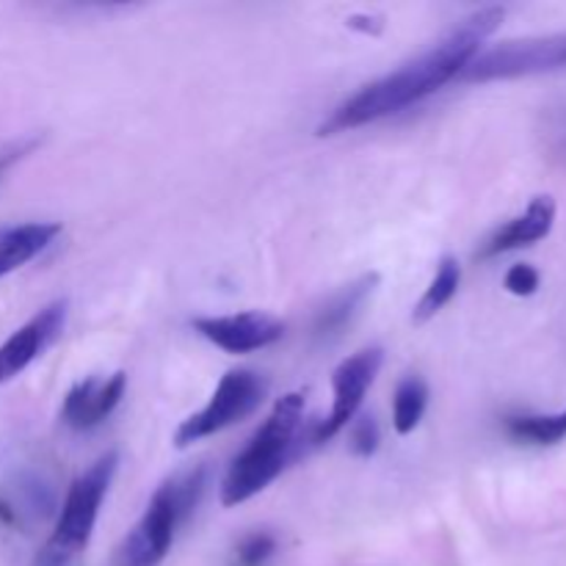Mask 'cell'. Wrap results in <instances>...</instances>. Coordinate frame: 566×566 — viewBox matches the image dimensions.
I'll list each match as a JSON object with an SVG mask.
<instances>
[{"mask_svg":"<svg viewBox=\"0 0 566 566\" xmlns=\"http://www.w3.org/2000/svg\"><path fill=\"white\" fill-rule=\"evenodd\" d=\"M509 293L514 296H534L539 291V271L528 263H517L506 271V280H503Z\"/></svg>","mask_w":566,"mask_h":566,"instance_id":"cell-19","label":"cell"},{"mask_svg":"<svg viewBox=\"0 0 566 566\" xmlns=\"http://www.w3.org/2000/svg\"><path fill=\"white\" fill-rule=\"evenodd\" d=\"M304 403V392H287L274 403L265 423L227 470L221 481V506L232 509L252 501L302 453Z\"/></svg>","mask_w":566,"mask_h":566,"instance_id":"cell-2","label":"cell"},{"mask_svg":"<svg viewBox=\"0 0 566 566\" xmlns=\"http://www.w3.org/2000/svg\"><path fill=\"white\" fill-rule=\"evenodd\" d=\"M116 468H119V453L108 451L72 481L64 506H61L59 523H55L44 551L39 553L36 566H66L77 553L86 551Z\"/></svg>","mask_w":566,"mask_h":566,"instance_id":"cell-4","label":"cell"},{"mask_svg":"<svg viewBox=\"0 0 566 566\" xmlns=\"http://www.w3.org/2000/svg\"><path fill=\"white\" fill-rule=\"evenodd\" d=\"M66 310H70L66 298L48 304L0 346V385L20 376L33 359L42 357L59 340L66 324Z\"/></svg>","mask_w":566,"mask_h":566,"instance_id":"cell-9","label":"cell"},{"mask_svg":"<svg viewBox=\"0 0 566 566\" xmlns=\"http://www.w3.org/2000/svg\"><path fill=\"white\" fill-rule=\"evenodd\" d=\"M193 329L227 354H252L274 346L285 335V324L269 313L210 315L193 321Z\"/></svg>","mask_w":566,"mask_h":566,"instance_id":"cell-8","label":"cell"},{"mask_svg":"<svg viewBox=\"0 0 566 566\" xmlns=\"http://www.w3.org/2000/svg\"><path fill=\"white\" fill-rule=\"evenodd\" d=\"M426 407H429V385L420 376L401 379L392 396V429L401 437L412 434L423 420Z\"/></svg>","mask_w":566,"mask_h":566,"instance_id":"cell-15","label":"cell"},{"mask_svg":"<svg viewBox=\"0 0 566 566\" xmlns=\"http://www.w3.org/2000/svg\"><path fill=\"white\" fill-rule=\"evenodd\" d=\"M352 423V451L357 457H374L381 442V431L376 418L374 415H363V418H354Z\"/></svg>","mask_w":566,"mask_h":566,"instance_id":"cell-18","label":"cell"},{"mask_svg":"<svg viewBox=\"0 0 566 566\" xmlns=\"http://www.w3.org/2000/svg\"><path fill=\"white\" fill-rule=\"evenodd\" d=\"M553 221H556V199L547 197V193L545 197L531 199V205L525 208L523 216L506 221V224L497 227V230L486 238L479 258H497V254H506L512 252V249L531 247V243L551 235Z\"/></svg>","mask_w":566,"mask_h":566,"instance_id":"cell-11","label":"cell"},{"mask_svg":"<svg viewBox=\"0 0 566 566\" xmlns=\"http://www.w3.org/2000/svg\"><path fill=\"white\" fill-rule=\"evenodd\" d=\"M562 66H566V33L512 39V42H501L490 50H481L470 61L468 70L462 72V81H509V77L562 70Z\"/></svg>","mask_w":566,"mask_h":566,"instance_id":"cell-6","label":"cell"},{"mask_svg":"<svg viewBox=\"0 0 566 566\" xmlns=\"http://www.w3.org/2000/svg\"><path fill=\"white\" fill-rule=\"evenodd\" d=\"M208 486V470L193 468L171 475L149 497L136 528L116 547L114 566H160L175 545L177 528L191 517Z\"/></svg>","mask_w":566,"mask_h":566,"instance_id":"cell-3","label":"cell"},{"mask_svg":"<svg viewBox=\"0 0 566 566\" xmlns=\"http://www.w3.org/2000/svg\"><path fill=\"white\" fill-rule=\"evenodd\" d=\"M506 11L501 6H486L464 17L446 39L426 50L418 59L407 61L403 66L392 70L390 75L368 83L357 94L337 105L318 127V136H337V133L357 130L370 122L387 119L420 99L440 92L453 77H462L470 61L481 53L486 39L497 31Z\"/></svg>","mask_w":566,"mask_h":566,"instance_id":"cell-1","label":"cell"},{"mask_svg":"<svg viewBox=\"0 0 566 566\" xmlns=\"http://www.w3.org/2000/svg\"><path fill=\"white\" fill-rule=\"evenodd\" d=\"M265 390H269V385H265L263 376L254 374V370H227V374L221 376L216 392L210 396L208 407L182 420L180 429L175 431V446L188 448L193 446V442L205 440V437H213L219 434V431L247 420L249 415L263 403Z\"/></svg>","mask_w":566,"mask_h":566,"instance_id":"cell-5","label":"cell"},{"mask_svg":"<svg viewBox=\"0 0 566 566\" xmlns=\"http://www.w3.org/2000/svg\"><path fill=\"white\" fill-rule=\"evenodd\" d=\"M31 147L33 144H20V147H11L6 149V153H0V171L9 169V166L14 164V160H20L25 153H31Z\"/></svg>","mask_w":566,"mask_h":566,"instance_id":"cell-20","label":"cell"},{"mask_svg":"<svg viewBox=\"0 0 566 566\" xmlns=\"http://www.w3.org/2000/svg\"><path fill=\"white\" fill-rule=\"evenodd\" d=\"M376 285H379V274H363L359 280H354L352 285L337 291L335 296L318 310V315H315V337L326 340V337H335L346 324H352L357 310L368 302V296H374Z\"/></svg>","mask_w":566,"mask_h":566,"instance_id":"cell-12","label":"cell"},{"mask_svg":"<svg viewBox=\"0 0 566 566\" xmlns=\"http://www.w3.org/2000/svg\"><path fill=\"white\" fill-rule=\"evenodd\" d=\"M459 285H462V265H459L457 258L448 254V258H442L440 263H437L434 280H431V285L426 287L423 298H420L418 307H415L412 313L415 324H426V321L434 318V315L440 313L453 296H457Z\"/></svg>","mask_w":566,"mask_h":566,"instance_id":"cell-14","label":"cell"},{"mask_svg":"<svg viewBox=\"0 0 566 566\" xmlns=\"http://www.w3.org/2000/svg\"><path fill=\"white\" fill-rule=\"evenodd\" d=\"M276 553V536L269 531H254L247 534L232 551L230 566H265Z\"/></svg>","mask_w":566,"mask_h":566,"instance_id":"cell-17","label":"cell"},{"mask_svg":"<svg viewBox=\"0 0 566 566\" xmlns=\"http://www.w3.org/2000/svg\"><path fill=\"white\" fill-rule=\"evenodd\" d=\"M506 431L528 446H556L566 440V409L558 415H514L506 418Z\"/></svg>","mask_w":566,"mask_h":566,"instance_id":"cell-16","label":"cell"},{"mask_svg":"<svg viewBox=\"0 0 566 566\" xmlns=\"http://www.w3.org/2000/svg\"><path fill=\"white\" fill-rule=\"evenodd\" d=\"M61 232V224H48V221H31V224L11 227L0 235V280L28 260L36 258L39 252L55 241Z\"/></svg>","mask_w":566,"mask_h":566,"instance_id":"cell-13","label":"cell"},{"mask_svg":"<svg viewBox=\"0 0 566 566\" xmlns=\"http://www.w3.org/2000/svg\"><path fill=\"white\" fill-rule=\"evenodd\" d=\"M125 370H116L108 379L88 376V379L77 381V385L66 392L64 407H61V420H64V426H70L72 431L97 429V426L103 423V420H108L111 412L119 407L122 396H125Z\"/></svg>","mask_w":566,"mask_h":566,"instance_id":"cell-10","label":"cell"},{"mask_svg":"<svg viewBox=\"0 0 566 566\" xmlns=\"http://www.w3.org/2000/svg\"><path fill=\"white\" fill-rule=\"evenodd\" d=\"M381 363H385V352H381L379 346H368L337 365L335 374H332L335 403H332L329 418H326L324 423L315 426L313 434H310L313 446H321V442L337 437L354 418H357L359 407H363L365 401V392H368V387L374 385L376 376H379Z\"/></svg>","mask_w":566,"mask_h":566,"instance_id":"cell-7","label":"cell"}]
</instances>
